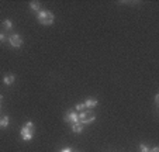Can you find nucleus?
Wrapping results in <instances>:
<instances>
[{
	"mask_svg": "<svg viewBox=\"0 0 159 152\" xmlns=\"http://www.w3.org/2000/svg\"><path fill=\"white\" fill-rule=\"evenodd\" d=\"M30 9L33 10V12H39V2H31Z\"/></svg>",
	"mask_w": 159,
	"mask_h": 152,
	"instance_id": "nucleus-11",
	"label": "nucleus"
},
{
	"mask_svg": "<svg viewBox=\"0 0 159 152\" xmlns=\"http://www.w3.org/2000/svg\"><path fill=\"white\" fill-rule=\"evenodd\" d=\"M7 41V37H6V34L4 33H0V42L3 44V42H6Z\"/></svg>",
	"mask_w": 159,
	"mask_h": 152,
	"instance_id": "nucleus-15",
	"label": "nucleus"
},
{
	"mask_svg": "<svg viewBox=\"0 0 159 152\" xmlns=\"http://www.w3.org/2000/svg\"><path fill=\"white\" fill-rule=\"evenodd\" d=\"M2 25H3L6 30H11V28H13V23L9 20V18H4V20L2 21Z\"/></svg>",
	"mask_w": 159,
	"mask_h": 152,
	"instance_id": "nucleus-10",
	"label": "nucleus"
},
{
	"mask_svg": "<svg viewBox=\"0 0 159 152\" xmlns=\"http://www.w3.org/2000/svg\"><path fill=\"white\" fill-rule=\"evenodd\" d=\"M23 127H25V128L33 130V131H34V122H33V121H27L24 125H23Z\"/></svg>",
	"mask_w": 159,
	"mask_h": 152,
	"instance_id": "nucleus-13",
	"label": "nucleus"
},
{
	"mask_svg": "<svg viewBox=\"0 0 159 152\" xmlns=\"http://www.w3.org/2000/svg\"><path fill=\"white\" fill-rule=\"evenodd\" d=\"M7 41L10 42V45H11L13 48H20L21 45H23V38H21L18 34H13V35H10L9 38H7Z\"/></svg>",
	"mask_w": 159,
	"mask_h": 152,
	"instance_id": "nucleus-3",
	"label": "nucleus"
},
{
	"mask_svg": "<svg viewBox=\"0 0 159 152\" xmlns=\"http://www.w3.org/2000/svg\"><path fill=\"white\" fill-rule=\"evenodd\" d=\"M9 122H10L9 116L0 117V127H2V128H7V127H9Z\"/></svg>",
	"mask_w": 159,
	"mask_h": 152,
	"instance_id": "nucleus-9",
	"label": "nucleus"
},
{
	"mask_svg": "<svg viewBox=\"0 0 159 152\" xmlns=\"http://www.w3.org/2000/svg\"><path fill=\"white\" fill-rule=\"evenodd\" d=\"M65 120L66 122H70V124H75V122H79V113L78 111H66L65 114Z\"/></svg>",
	"mask_w": 159,
	"mask_h": 152,
	"instance_id": "nucleus-4",
	"label": "nucleus"
},
{
	"mask_svg": "<svg viewBox=\"0 0 159 152\" xmlns=\"http://www.w3.org/2000/svg\"><path fill=\"white\" fill-rule=\"evenodd\" d=\"M2 100H3V96H2V94H0V101H2Z\"/></svg>",
	"mask_w": 159,
	"mask_h": 152,
	"instance_id": "nucleus-19",
	"label": "nucleus"
},
{
	"mask_svg": "<svg viewBox=\"0 0 159 152\" xmlns=\"http://www.w3.org/2000/svg\"><path fill=\"white\" fill-rule=\"evenodd\" d=\"M37 18H38V21L42 24V25H51V24H54V14H52L49 10H39L38 14H37Z\"/></svg>",
	"mask_w": 159,
	"mask_h": 152,
	"instance_id": "nucleus-1",
	"label": "nucleus"
},
{
	"mask_svg": "<svg viewBox=\"0 0 159 152\" xmlns=\"http://www.w3.org/2000/svg\"><path fill=\"white\" fill-rule=\"evenodd\" d=\"M20 137L23 138V141H31L33 140V137H34V131L33 130L25 128V127H23L21 131H20Z\"/></svg>",
	"mask_w": 159,
	"mask_h": 152,
	"instance_id": "nucleus-5",
	"label": "nucleus"
},
{
	"mask_svg": "<svg viewBox=\"0 0 159 152\" xmlns=\"http://www.w3.org/2000/svg\"><path fill=\"white\" fill-rule=\"evenodd\" d=\"M149 152H159V148H158V146H155V148L149 149Z\"/></svg>",
	"mask_w": 159,
	"mask_h": 152,
	"instance_id": "nucleus-17",
	"label": "nucleus"
},
{
	"mask_svg": "<svg viewBox=\"0 0 159 152\" xmlns=\"http://www.w3.org/2000/svg\"><path fill=\"white\" fill-rule=\"evenodd\" d=\"M84 108H86V107H84V103H78V104L75 106V110L76 111H80V113H82V111H84Z\"/></svg>",
	"mask_w": 159,
	"mask_h": 152,
	"instance_id": "nucleus-12",
	"label": "nucleus"
},
{
	"mask_svg": "<svg viewBox=\"0 0 159 152\" xmlns=\"http://www.w3.org/2000/svg\"><path fill=\"white\" fill-rule=\"evenodd\" d=\"M72 132H75V134H82V132H83V124H80V122L72 124Z\"/></svg>",
	"mask_w": 159,
	"mask_h": 152,
	"instance_id": "nucleus-8",
	"label": "nucleus"
},
{
	"mask_svg": "<svg viewBox=\"0 0 159 152\" xmlns=\"http://www.w3.org/2000/svg\"><path fill=\"white\" fill-rule=\"evenodd\" d=\"M158 101H159V94H156L155 96V103H156V104H158Z\"/></svg>",
	"mask_w": 159,
	"mask_h": 152,
	"instance_id": "nucleus-18",
	"label": "nucleus"
},
{
	"mask_svg": "<svg viewBox=\"0 0 159 152\" xmlns=\"http://www.w3.org/2000/svg\"><path fill=\"white\" fill-rule=\"evenodd\" d=\"M96 120V116H94L92 111H82L79 113V122L80 124H90V122H93Z\"/></svg>",
	"mask_w": 159,
	"mask_h": 152,
	"instance_id": "nucleus-2",
	"label": "nucleus"
},
{
	"mask_svg": "<svg viewBox=\"0 0 159 152\" xmlns=\"http://www.w3.org/2000/svg\"><path fill=\"white\" fill-rule=\"evenodd\" d=\"M14 81H16V76L13 73H10V75H6L3 78V83L4 85H7V86H10V85H13L14 83Z\"/></svg>",
	"mask_w": 159,
	"mask_h": 152,
	"instance_id": "nucleus-7",
	"label": "nucleus"
},
{
	"mask_svg": "<svg viewBox=\"0 0 159 152\" xmlns=\"http://www.w3.org/2000/svg\"><path fill=\"white\" fill-rule=\"evenodd\" d=\"M97 99H94V97H90V99H87L86 101H84V107H87V108H93V107H96L97 106Z\"/></svg>",
	"mask_w": 159,
	"mask_h": 152,
	"instance_id": "nucleus-6",
	"label": "nucleus"
},
{
	"mask_svg": "<svg viewBox=\"0 0 159 152\" xmlns=\"http://www.w3.org/2000/svg\"><path fill=\"white\" fill-rule=\"evenodd\" d=\"M139 151L141 152H149V148H148L145 144H141V145H139Z\"/></svg>",
	"mask_w": 159,
	"mask_h": 152,
	"instance_id": "nucleus-14",
	"label": "nucleus"
},
{
	"mask_svg": "<svg viewBox=\"0 0 159 152\" xmlns=\"http://www.w3.org/2000/svg\"><path fill=\"white\" fill-rule=\"evenodd\" d=\"M59 152H73V151H72V148H63V149H61Z\"/></svg>",
	"mask_w": 159,
	"mask_h": 152,
	"instance_id": "nucleus-16",
	"label": "nucleus"
}]
</instances>
